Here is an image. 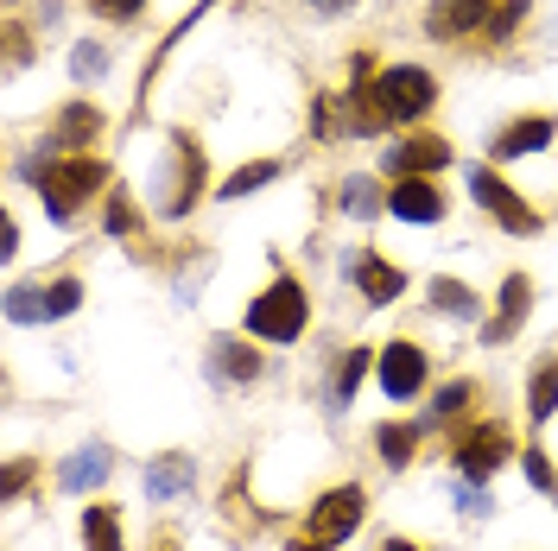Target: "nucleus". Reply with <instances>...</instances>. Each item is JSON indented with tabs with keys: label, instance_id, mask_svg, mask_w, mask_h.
I'll list each match as a JSON object with an SVG mask.
<instances>
[{
	"label": "nucleus",
	"instance_id": "obj_11",
	"mask_svg": "<svg viewBox=\"0 0 558 551\" xmlns=\"http://www.w3.org/2000/svg\"><path fill=\"white\" fill-rule=\"evenodd\" d=\"M526 305H533V285H526V273H514L508 285H501V305H495V317L483 323V343H488V348L508 343V336L526 323Z\"/></svg>",
	"mask_w": 558,
	"mask_h": 551
},
{
	"label": "nucleus",
	"instance_id": "obj_15",
	"mask_svg": "<svg viewBox=\"0 0 558 551\" xmlns=\"http://www.w3.org/2000/svg\"><path fill=\"white\" fill-rule=\"evenodd\" d=\"M197 191H204V152L191 139H178V184H172V197H166V209L184 216V209L197 204Z\"/></svg>",
	"mask_w": 558,
	"mask_h": 551
},
{
	"label": "nucleus",
	"instance_id": "obj_27",
	"mask_svg": "<svg viewBox=\"0 0 558 551\" xmlns=\"http://www.w3.org/2000/svg\"><path fill=\"white\" fill-rule=\"evenodd\" d=\"M362 368H368V348H349V362L337 368V400H349V393H355V380H362Z\"/></svg>",
	"mask_w": 558,
	"mask_h": 551
},
{
	"label": "nucleus",
	"instance_id": "obj_21",
	"mask_svg": "<svg viewBox=\"0 0 558 551\" xmlns=\"http://www.w3.org/2000/svg\"><path fill=\"white\" fill-rule=\"evenodd\" d=\"M108 476V450H83V456H70L64 463V488H89Z\"/></svg>",
	"mask_w": 558,
	"mask_h": 551
},
{
	"label": "nucleus",
	"instance_id": "obj_23",
	"mask_svg": "<svg viewBox=\"0 0 558 551\" xmlns=\"http://www.w3.org/2000/svg\"><path fill=\"white\" fill-rule=\"evenodd\" d=\"M413 425H381V431H375V444H381V456L387 463H393V469H400V463H407V456H413Z\"/></svg>",
	"mask_w": 558,
	"mask_h": 551
},
{
	"label": "nucleus",
	"instance_id": "obj_24",
	"mask_svg": "<svg viewBox=\"0 0 558 551\" xmlns=\"http://www.w3.org/2000/svg\"><path fill=\"white\" fill-rule=\"evenodd\" d=\"M343 209L349 216H375V184H368V177H349L343 184Z\"/></svg>",
	"mask_w": 558,
	"mask_h": 551
},
{
	"label": "nucleus",
	"instance_id": "obj_17",
	"mask_svg": "<svg viewBox=\"0 0 558 551\" xmlns=\"http://www.w3.org/2000/svg\"><path fill=\"white\" fill-rule=\"evenodd\" d=\"M96 134H102V114L89 102H70L64 114H58V146H89Z\"/></svg>",
	"mask_w": 558,
	"mask_h": 551
},
{
	"label": "nucleus",
	"instance_id": "obj_6",
	"mask_svg": "<svg viewBox=\"0 0 558 551\" xmlns=\"http://www.w3.org/2000/svg\"><path fill=\"white\" fill-rule=\"evenodd\" d=\"M495 7L501 0H432L425 26H432V38H470L495 26Z\"/></svg>",
	"mask_w": 558,
	"mask_h": 551
},
{
	"label": "nucleus",
	"instance_id": "obj_30",
	"mask_svg": "<svg viewBox=\"0 0 558 551\" xmlns=\"http://www.w3.org/2000/svg\"><path fill=\"white\" fill-rule=\"evenodd\" d=\"M89 7H96V13H108V20H134L146 0H89Z\"/></svg>",
	"mask_w": 558,
	"mask_h": 551
},
{
	"label": "nucleus",
	"instance_id": "obj_2",
	"mask_svg": "<svg viewBox=\"0 0 558 551\" xmlns=\"http://www.w3.org/2000/svg\"><path fill=\"white\" fill-rule=\"evenodd\" d=\"M38 177V197H45V209L64 222V216H76V204L83 197H96L108 184L102 159H89V152H76V159H51V166H33Z\"/></svg>",
	"mask_w": 558,
	"mask_h": 551
},
{
	"label": "nucleus",
	"instance_id": "obj_31",
	"mask_svg": "<svg viewBox=\"0 0 558 551\" xmlns=\"http://www.w3.org/2000/svg\"><path fill=\"white\" fill-rule=\"evenodd\" d=\"M108 229H114V235H128V229H134V209H128V204H108Z\"/></svg>",
	"mask_w": 558,
	"mask_h": 551
},
{
	"label": "nucleus",
	"instance_id": "obj_20",
	"mask_svg": "<svg viewBox=\"0 0 558 551\" xmlns=\"http://www.w3.org/2000/svg\"><path fill=\"white\" fill-rule=\"evenodd\" d=\"M432 305L445 310V317H476V298H470V285H457V279H432Z\"/></svg>",
	"mask_w": 558,
	"mask_h": 551
},
{
	"label": "nucleus",
	"instance_id": "obj_22",
	"mask_svg": "<svg viewBox=\"0 0 558 551\" xmlns=\"http://www.w3.org/2000/svg\"><path fill=\"white\" fill-rule=\"evenodd\" d=\"M553 406H558V368L546 362V368H533V400H526V413L553 418Z\"/></svg>",
	"mask_w": 558,
	"mask_h": 551
},
{
	"label": "nucleus",
	"instance_id": "obj_26",
	"mask_svg": "<svg viewBox=\"0 0 558 551\" xmlns=\"http://www.w3.org/2000/svg\"><path fill=\"white\" fill-rule=\"evenodd\" d=\"M260 184H274V166H247L222 184V197H247V191H260Z\"/></svg>",
	"mask_w": 558,
	"mask_h": 551
},
{
	"label": "nucleus",
	"instance_id": "obj_33",
	"mask_svg": "<svg viewBox=\"0 0 558 551\" xmlns=\"http://www.w3.org/2000/svg\"><path fill=\"white\" fill-rule=\"evenodd\" d=\"M381 551H418V546H407V539H387V546Z\"/></svg>",
	"mask_w": 558,
	"mask_h": 551
},
{
	"label": "nucleus",
	"instance_id": "obj_7",
	"mask_svg": "<svg viewBox=\"0 0 558 551\" xmlns=\"http://www.w3.org/2000/svg\"><path fill=\"white\" fill-rule=\"evenodd\" d=\"M470 191H476L488 216H501V222H508L514 235H533V229H539V216H533V209H526L521 197H514V191H508V184H501L495 172H470Z\"/></svg>",
	"mask_w": 558,
	"mask_h": 551
},
{
	"label": "nucleus",
	"instance_id": "obj_19",
	"mask_svg": "<svg viewBox=\"0 0 558 551\" xmlns=\"http://www.w3.org/2000/svg\"><path fill=\"white\" fill-rule=\"evenodd\" d=\"M216 375L222 380H254L260 375V355L242 348V343H216Z\"/></svg>",
	"mask_w": 558,
	"mask_h": 551
},
{
	"label": "nucleus",
	"instance_id": "obj_18",
	"mask_svg": "<svg viewBox=\"0 0 558 551\" xmlns=\"http://www.w3.org/2000/svg\"><path fill=\"white\" fill-rule=\"evenodd\" d=\"M83 546L89 551H121V519L108 514V507H89V514H83Z\"/></svg>",
	"mask_w": 558,
	"mask_h": 551
},
{
	"label": "nucleus",
	"instance_id": "obj_8",
	"mask_svg": "<svg viewBox=\"0 0 558 551\" xmlns=\"http://www.w3.org/2000/svg\"><path fill=\"white\" fill-rule=\"evenodd\" d=\"M381 387H387V400H413L418 387H425V348L387 343L381 348Z\"/></svg>",
	"mask_w": 558,
	"mask_h": 551
},
{
	"label": "nucleus",
	"instance_id": "obj_16",
	"mask_svg": "<svg viewBox=\"0 0 558 551\" xmlns=\"http://www.w3.org/2000/svg\"><path fill=\"white\" fill-rule=\"evenodd\" d=\"M553 134H558L553 121H546V114H533V121H514L508 134L495 139V152H501V159H526V152H539Z\"/></svg>",
	"mask_w": 558,
	"mask_h": 551
},
{
	"label": "nucleus",
	"instance_id": "obj_3",
	"mask_svg": "<svg viewBox=\"0 0 558 551\" xmlns=\"http://www.w3.org/2000/svg\"><path fill=\"white\" fill-rule=\"evenodd\" d=\"M305 292H299V279H274L254 305H247V330L254 336H267V343H292L299 330H305Z\"/></svg>",
	"mask_w": 558,
	"mask_h": 551
},
{
	"label": "nucleus",
	"instance_id": "obj_29",
	"mask_svg": "<svg viewBox=\"0 0 558 551\" xmlns=\"http://www.w3.org/2000/svg\"><path fill=\"white\" fill-rule=\"evenodd\" d=\"M70 70H76V76H102V70H108V51H102V45H76Z\"/></svg>",
	"mask_w": 558,
	"mask_h": 551
},
{
	"label": "nucleus",
	"instance_id": "obj_34",
	"mask_svg": "<svg viewBox=\"0 0 558 551\" xmlns=\"http://www.w3.org/2000/svg\"><path fill=\"white\" fill-rule=\"evenodd\" d=\"M299 551H324V546H317V539H312V546H299Z\"/></svg>",
	"mask_w": 558,
	"mask_h": 551
},
{
	"label": "nucleus",
	"instance_id": "obj_28",
	"mask_svg": "<svg viewBox=\"0 0 558 551\" xmlns=\"http://www.w3.org/2000/svg\"><path fill=\"white\" fill-rule=\"evenodd\" d=\"M463 406H470V380H451V387H445V393H438V400H432V413H438V418L463 413Z\"/></svg>",
	"mask_w": 558,
	"mask_h": 551
},
{
	"label": "nucleus",
	"instance_id": "obj_13",
	"mask_svg": "<svg viewBox=\"0 0 558 551\" xmlns=\"http://www.w3.org/2000/svg\"><path fill=\"white\" fill-rule=\"evenodd\" d=\"M349 267H355V285H362V298H368V305H393V298H400V285H407V273H400V267H387V260H375V254H355Z\"/></svg>",
	"mask_w": 558,
	"mask_h": 551
},
{
	"label": "nucleus",
	"instance_id": "obj_1",
	"mask_svg": "<svg viewBox=\"0 0 558 551\" xmlns=\"http://www.w3.org/2000/svg\"><path fill=\"white\" fill-rule=\"evenodd\" d=\"M432 96H438V83L425 70H413V64L381 70L375 83L349 89V134H381L393 121H418L432 108Z\"/></svg>",
	"mask_w": 558,
	"mask_h": 551
},
{
	"label": "nucleus",
	"instance_id": "obj_25",
	"mask_svg": "<svg viewBox=\"0 0 558 551\" xmlns=\"http://www.w3.org/2000/svg\"><path fill=\"white\" fill-rule=\"evenodd\" d=\"M526 482L539 488V494H553V501H558V469L546 463V456H539V450H526Z\"/></svg>",
	"mask_w": 558,
	"mask_h": 551
},
{
	"label": "nucleus",
	"instance_id": "obj_32",
	"mask_svg": "<svg viewBox=\"0 0 558 551\" xmlns=\"http://www.w3.org/2000/svg\"><path fill=\"white\" fill-rule=\"evenodd\" d=\"M317 13H343V7H355V0H312Z\"/></svg>",
	"mask_w": 558,
	"mask_h": 551
},
{
	"label": "nucleus",
	"instance_id": "obj_10",
	"mask_svg": "<svg viewBox=\"0 0 558 551\" xmlns=\"http://www.w3.org/2000/svg\"><path fill=\"white\" fill-rule=\"evenodd\" d=\"M438 166H451V146H445V139H432V134L387 146V172H393V177H425V172H438Z\"/></svg>",
	"mask_w": 558,
	"mask_h": 551
},
{
	"label": "nucleus",
	"instance_id": "obj_9",
	"mask_svg": "<svg viewBox=\"0 0 558 551\" xmlns=\"http://www.w3.org/2000/svg\"><path fill=\"white\" fill-rule=\"evenodd\" d=\"M508 450H514L508 425H476V431L463 438V450H457V463H463V476H488V469L508 463Z\"/></svg>",
	"mask_w": 558,
	"mask_h": 551
},
{
	"label": "nucleus",
	"instance_id": "obj_4",
	"mask_svg": "<svg viewBox=\"0 0 558 551\" xmlns=\"http://www.w3.org/2000/svg\"><path fill=\"white\" fill-rule=\"evenodd\" d=\"M362 514H368V494H362L355 482H349V488H330V494L312 507V539H317V546L349 539V532L362 526Z\"/></svg>",
	"mask_w": 558,
	"mask_h": 551
},
{
	"label": "nucleus",
	"instance_id": "obj_35",
	"mask_svg": "<svg viewBox=\"0 0 558 551\" xmlns=\"http://www.w3.org/2000/svg\"><path fill=\"white\" fill-rule=\"evenodd\" d=\"M159 551H172V546H159Z\"/></svg>",
	"mask_w": 558,
	"mask_h": 551
},
{
	"label": "nucleus",
	"instance_id": "obj_14",
	"mask_svg": "<svg viewBox=\"0 0 558 551\" xmlns=\"http://www.w3.org/2000/svg\"><path fill=\"white\" fill-rule=\"evenodd\" d=\"M197 482V463L191 456H159L153 469H146V501H172V494H184V488Z\"/></svg>",
	"mask_w": 558,
	"mask_h": 551
},
{
	"label": "nucleus",
	"instance_id": "obj_5",
	"mask_svg": "<svg viewBox=\"0 0 558 551\" xmlns=\"http://www.w3.org/2000/svg\"><path fill=\"white\" fill-rule=\"evenodd\" d=\"M76 305H83V285H76V279H58L51 292H33V285L7 292V317H13V323H38V317H70Z\"/></svg>",
	"mask_w": 558,
	"mask_h": 551
},
{
	"label": "nucleus",
	"instance_id": "obj_12",
	"mask_svg": "<svg viewBox=\"0 0 558 551\" xmlns=\"http://www.w3.org/2000/svg\"><path fill=\"white\" fill-rule=\"evenodd\" d=\"M387 209H393L400 222H438V216H445V197H438L425 177H400L393 197H387Z\"/></svg>",
	"mask_w": 558,
	"mask_h": 551
}]
</instances>
